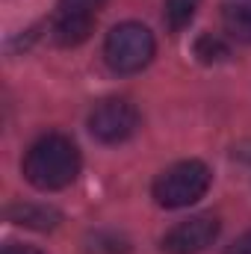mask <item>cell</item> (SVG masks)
Instances as JSON below:
<instances>
[{"instance_id": "1", "label": "cell", "mask_w": 251, "mask_h": 254, "mask_svg": "<svg viewBox=\"0 0 251 254\" xmlns=\"http://www.w3.org/2000/svg\"><path fill=\"white\" fill-rule=\"evenodd\" d=\"M21 172L30 187L42 192L65 190L80 175V148L63 133H48L27 148Z\"/></svg>"}, {"instance_id": "2", "label": "cell", "mask_w": 251, "mask_h": 254, "mask_svg": "<svg viewBox=\"0 0 251 254\" xmlns=\"http://www.w3.org/2000/svg\"><path fill=\"white\" fill-rule=\"evenodd\" d=\"M210 169L201 160H181L169 169H163L151 187V195L166 210H181L195 201H201L210 190Z\"/></svg>"}, {"instance_id": "3", "label": "cell", "mask_w": 251, "mask_h": 254, "mask_svg": "<svg viewBox=\"0 0 251 254\" xmlns=\"http://www.w3.org/2000/svg\"><path fill=\"white\" fill-rule=\"evenodd\" d=\"M154 54H157L154 33L136 21L116 24L104 39V60L116 74H136V71L148 68Z\"/></svg>"}, {"instance_id": "4", "label": "cell", "mask_w": 251, "mask_h": 254, "mask_svg": "<svg viewBox=\"0 0 251 254\" xmlns=\"http://www.w3.org/2000/svg\"><path fill=\"white\" fill-rule=\"evenodd\" d=\"M139 110L127 98H104L89 113V133L101 145H122L139 130Z\"/></svg>"}, {"instance_id": "5", "label": "cell", "mask_w": 251, "mask_h": 254, "mask_svg": "<svg viewBox=\"0 0 251 254\" xmlns=\"http://www.w3.org/2000/svg\"><path fill=\"white\" fill-rule=\"evenodd\" d=\"M219 231H222V225H219V219L213 213L189 216L184 222H178L172 231L163 234L160 252L163 254H201L216 243Z\"/></svg>"}, {"instance_id": "6", "label": "cell", "mask_w": 251, "mask_h": 254, "mask_svg": "<svg viewBox=\"0 0 251 254\" xmlns=\"http://www.w3.org/2000/svg\"><path fill=\"white\" fill-rule=\"evenodd\" d=\"M95 18L98 15H86V12H74V9L57 6L54 21H51V33H54L57 45H63V48L83 45L92 36V30H95Z\"/></svg>"}, {"instance_id": "7", "label": "cell", "mask_w": 251, "mask_h": 254, "mask_svg": "<svg viewBox=\"0 0 251 254\" xmlns=\"http://www.w3.org/2000/svg\"><path fill=\"white\" fill-rule=\"evenodd\" d=\"M9 222L12 225H21V228H30V231H54L60 222H63V213L48 207V204H30V201H21V204H12L6 210Z\"/></svg>"}, {"instance_id": "8", "label": "cell", "mask_w": 251, "mask_h": 254, "mask_svg": "<svg viewBox=\"0 0 251 254\" xmlns=\"http://www.w3.org/2000/svg\"><path fill=\"white\" fill-rule=\"evenodd\" d=\"M222 24L234 39L251 42V0H222Z\"/></svg>"}, {"instance_id": "9", "label": "cell", "mask_w": 251, "mask_h": 254, "mask_svg": "<svg viewBox=\"0 0 251 254\" xmlns=\"http://www.w3.org/2000/svg\"><path fill=\"white\" fill-rule=\"evenodd\" d=\"M201 0H166V24L172 33H181L189 21L195 18V9H198Z\"/></svg>"}, {"instance_id": "10", "label": "cell", "mask_w": 251, "mask_h": 254, "mask_svg": "<svg viewBox=\"0 0 251 254\" xmlns=\"http://www.w3.org/2000/svg\"><path fill=\"white\" fill-rule=\"evenodd\" d=\"M195 57H198L201 63L213 65V63L228 60V57H231V51H228V45H225L219 36H201V39L195 42Z\"/></svg>"}, {"instance_id": "11", "label": "cell", "mask_w": 251, "mask_h": 254, "mask_svg": "<svg viewBox=\"0 0 251 254\" xmlns=\"http://www.w3.org/2000/svg\"><path fill=\"white\" fill-rule=\"evenodd\" d=\"M89 252H95V254H127L130 246H127L125 237H119V234L98 231V234L89 237Z\"/></svg>"}, {"instance_id": "12", "label": "cell", "mask_w": 251, "mask_h": 254, "mask_svg": "<svg viewBox=\"0 0 251 254\" xmlns=\"http://www.w3.org/2000/svg\"><path fill=\"white\" fill-rule=\"evenodd\" d=\"M107 0H60L63 9H74V12H86V15H98V9Z\"/></svg>"}, {"instance_id": "13", "label": "cell", "mask_w": 251, "mask_h": 254, "mask_svg": "<svg viewBox=\"0 0 251 254\" xmlns=\"http://www.w3.org/2000/svg\"><path fill=\"white\" fill-rule=\"evenodd\" d=\"M222 254H251V228L246 231V234H240L231 246H225Z\"/></svg>"}, {"instance_id": "14", "label": "cell", "mask_w": 251, "mask_h": 254, "mask_svg": "<svg viewBox=\"0 0 251 254\" xmlns=\"http://www.w3.org/2000/svg\"><path fill=\"white\" fill-rule=\"evenodd\" d=\"M0 254H45V252L36 249V246H24V243H6Z\"/></svg>"}]
</instances>
